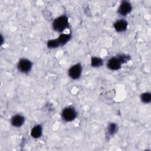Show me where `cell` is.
Returning <instances> with one entry per match:
<instances>
[{"mask_svg":"<svg viewBox=\"0 0 151 151\" xmlns=\"http://www.w3.org/2000/svg\"><path fill=\"white\" fill-rule=\"evenodd\" d=\"M103 65V60L97 57H92L91 58V65L94 68L100 67Z\"/></svg>","mask_w":151,"mask_h":151,"instance_id":"cell-12","label":"cell"},{"mask_svg":"<svg viewBox=\"0 0 151 151\" xmlns=\"http://www.w3.org/2000/svg\"><path fill=\"white\" fill-rule=\"evenodd\" d=\"M127 25H128L127 22L125 19H121L116 21L114 23L113 27L117 32H122L125 31L127 29Z\"/></svg>","mask_w":151,"mask_h":151,"instance_id":"cell-8","label":"cell"},{"mask_svg":"<svg viewBox=\"0 0 151 151\" xmlns=\"http://www.w3.org/2000/svg\"><path fill=\"white\" fill-rule=\"evenodd\" d=\"M118 130V126L117 124L114 123H110L109 124L106 130V136L107 137H111L114 135V134Z\"/></svg>","mask_w":151,"mask_h":151,"instance_id":"cell-11","label":"cell"},{"mask_svg":"<svg viewBox=\"0 0 151 151\" xmlns=\"http://www.w3.org/2000/svg\"><path fill=\"white\" fill-rule=\"evenodd\" d=\"M117 57L122 64L126 63L129 62L131 59V57L130 55L124 54H119L117 55Z\"/></svg>","mask_w":151,"mask_h":151,"instance_id":"cell-15","label":"cell"},{"mask_svg":"<svg viewBox=\"0 0 151 151\" xmlns=\"http://www.w3.org/2000/svg\"><path fill=\"white\" fill-rule=\"evenodd\" d=\"M82 73V66L81 63H78L72 65L68 70V76L73 80L78 79Z\"/></svg>","mask_w":151,"mask_h":151,"instance_id":"cell-4","label":"cell"},{"mask_svg":"<svg viewBox=\"0 0 151 151\" xmlns=\"http://www.w3.org/2000/svg\"><path fill=\"white\" fill-rule=\"evenodd\" d=\"M42 134V127L41 124H38L34 126L30 132L31 137L34 139L40 138Z\"/></svg>","mask_w":151,"mask_h":151,"instance_id":"cell-9","label":"cell"},{"mask_svg":"<svg viewBox=\"0 0 151 151\" xmlns=\"http://www.w3.org/2000/svg\"><path fill=\"white\" fill-rule=\"evenodd\" d=\"M132 10V6L129 1H122L118 8V13L122 16L130 14Z\"/></svg>","mask_w":151,"mask_h":151,"instance_id":"cell-5","label":"cell"},{"mask_svg":"<svg viewBox=\"0 0 151 151\" xmlns=\"http://www.w3.org/2000/svg\"><path fill=\"white\" fill-rule=\"evenodd\" d=\"M47 48L49 49H55L61 47L60 42H58L57 38L50 40L47 42Z\"/></svg>","mask_w":151,"mask_h":151,"instance_id":"cell-13","label":"cell"},{"mask_svg":"<svg viewBox=\"0 0 151 151\" xmlns=\"http://www.w3.org/2000/svg\"><path fill=\"white\" fill-rule=\"evenodd\" d=\"M77 116V112L73 107H66L62 110L61 117L65 122H70L74 120Z\"/></svg>","mask_w":151,"mask_h":151,"instance_id":"cell-2","label":"cell"},{"mask_svg":"<svg viewBox=\"0 0 151 151\" xmlns=\"http://www.w3.org/2000/svg\"><path fill=\"white\" fill-rule=\"evenodd\" d=\"M141 101L145 104L149 103L151 101V94L149 92H145L140 95Z\"/></svg>","mask_w":151,"mask_h":151,"instance_id":"cell-14","label":"cell"},{"mask_svg":"<svg viewBox=\"0 0 151 151\" xmlns=\"http://www.w3.org/2000/svg\"><path fill=\"white\" fill-rule=\"evenodd\" d=\"M122 64L117 57H113L107 61V67L111 70L117 71L121 68Z\"/></svg>","mask_w":151,"mask_h":151,"instance_id":"cell-6","label":"cell"},{"mask_svg":"<svg viewBox=\"0 0 151 151\" xmlns=\"http://www.w3.org/2000/svg\"><path fill=\"white\" fill-rule=\"evenodd\" d=\"M53 29L58 32L61 33L65 29L70 28L68 18L66 15H62L55 18L52 22Z\"/></svg>","mask_w":151,"mask_h":151,"instance_id":"cell-1","label":"cell"},{"mask_svg":"<svg viewBox=\"0 0 151 151\" xmlns=\"http://www.w3.org/2000/svg\"><path fill=\"white\" fill-rule=\"evenodd\" d=\"M71 37H72L71 33H69V34L61 33L58 36L57 40L60 42L61 47H63L64 45H65L71 40Z\"/></svg>","mask_w":151,"mask_h":151,"instance_id":"cell-10","label":"cell"},{"mask_svg":"<svg viewBox=\"0 0 151 151\" xmlns=\"http://www.w3.org/2000/svg\"><path fill=\"white\" fill-rule=\"evenodd\" d=\"M25 122V117L21 114H15L11 117V124L15 127H21Z\"/></svg>","mask_w":151,"mask_h":151,"instance_id":"cell-7","label":"cell"},{"mask_svg":"<svg viewBox=\"0 0 151 151\" xmlns=\"http://www.w3.org/2000/svg\"><path fill=\"white\" fill-rule=\"evenodd\" d=\"M33 63L31 61L27 58H21L17 64L18 70L24 74H28L32 69Z\"/></svg>","mask_w":151,"mask_h":151,"instance_id":"cell-3","label":"cell"}]
</instances>
